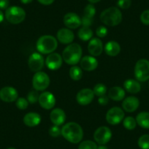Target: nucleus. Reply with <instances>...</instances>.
Instances as JSON below:
<instances>
[{"instance_id":"obj_1","label":"nucleus","mask_w":149,"mask_h":149,"mask_svg":"<svg viewBox=\"0 0 149 149\" xmlns=\"http://www.w3.org/2000/svg\"><path fill=\"white\" fill-rule=\"evenodd\" d=\"M61 135L72 143H79L84 137V131L81 126L75 122H69L61 129Z\"/></svg>"},{"instance_id":"obj_2","label":"nucleus","mask_w":149,"mask_h":149,"mask_svg":"<svg viewBox=\"0 0 149 149\" xmlns=\"http://www.w3.org/2000/svg\"><path fill=\"white\" fill-rule=\"evenodd\" d=\"M82 56V48L78 43L70 44L62 53V58L70 65H75L80 62Z\"/></svg>"},{"instance_id":"obj_3","label":"nucleus","mask_w":149,"mask_h":149,"mask_svg":"<svg viewBox=\"0 0 149 149\" xmlns=\"http://www.w3.org/2000/svg\"><path fill=\"white\" fill-rule=\"evenodd\" d=\"M100 20L105 25L115 26L122 21V13L118 8L111 7L102 12L100 14Z\"/></svg>"},{"instance_id":"obj_4","label":"nucleus","mask_w":149,"mask_h":149,"mask_svg":"<svg viewBox=\"0 0 149 149\" xmlns=\"http://www.w3.org/2000/svg\"><path fill=\"white\" fill-rule=\"evenodd\" d=\"M58 47V42L55 37L51 35H43L37 42V49L42 54H52Z\"/></svg>"},{"instance_id":"obj_5","label":"nucleus","mask_w":149,"mask_h":149,"mask_svg":"<svg viewBox=\"0 0 149 149\" xmlns=\"http://www.w3.org/2000/svg\"><path fill=\"white\" fill-rule=\"evenodd\" d=\"M5 18L12 24H18L24 21L26 18V12L23 8L18 6H12L8 8L5 11Z\"/></svg>"},{"instance_id":"obj_6","label":"nucleus","mask_w":149,"mask_h":149,"mask_svg":"<svg viewBox=\"0 0 149 149\" xmlns=\"http://www.w3.org/2000/svg\"><path fill=\"white\" fill-rule=\"evenodd\" d=\"M134 76L137 81L146 82L149 80V61L147 59H140L134 66Z\"/></svg>"},{"instance_id":"obj_7","label":"nucleus","mask_w":149,"mask_h":149,"mask_svg":"<svg viewBox=\"0 0 149 149\" xmlns=\"http://www.w3.org/2000/svg\"><path fill=\"white\" fill-rule=\"evenodd\" d=\"M50 85V78L44 72H37L32 78V86L36 91H45Z\"/></svg>"},{"instance_id":"obj_8","label":"nucleus","mask_w":149,"mask_h":149,"mask_svg":"<svg viewBox=\"0 0 149 149\" xmlns=\"http://www.w3.org/2000/svg\"><path fill=\"white\" fill-rule=\"evenodd\" d=\"M124 118V112L118 107L110 108L106 114V120L111 125L120 124Z\"/></svg>"},{"instance_id":"obj_9","label":"nucleus","mask_w":149,"mask_h":149,"mask_svg":"<svg viewBox=\"0 0 149 149\" xmlns=\"http://www.w3.org/2000/svg\"><path fill=\"white\" fill-rule=\"evenodd\" d=\"M112 132L107 127H100L96 130L94 134V139L98 144L105 145L110 140Z\"/></svg>"},{"instance_id":"obj_10","label":"nucleus","mask_w":149,"mask_h":149,"mask_svg":"<svg viewBox=\"0 0 149 149\" xmlns=\"http://www.w3.org/2000/svg\"><path fill=\"white\" fill-rule=\"evenodd\" d=\"M45 59L39 53H34L29 56L28 60V65L31 71L37 72H40L44 67Z\"/></svg>"},{"instance_id":"obj_11","label":"nucleus","mask_w":149,"mask_h":149,"mask_svg":"<svg viewBox=\"0 0 149 149\" xmlns=\"http://www.w3.org/2000/svg\"><path fill=\"white\" fill-rule=\"evenodd\" d=\"M40 105L45 110H51L55 106L56 98L52 93L49 91H45L40 94L39 100Z\"/></svg>"},{"instance_id":"obj_12","label":"nucleus","mask_w":149,"mask_h":149,"mask_svg":"<svg viewBox=\"0 0 149 149\" xmlns=\"http://www.w3.org/2000/svg\"><path fill=\"white\" fill-rule=\"evenodd\" d=\"M18 97V91L13 87L5 86L0 90V100L5 102H13L16 101Z\"/></svg>"},{"instance_id":"obj_13","label":"nucleus","mask_w":149,"mask_h":149,"mask_svg":"<svg viewBox=\"0 0 149 149\" xmlns=\"http://www.w3.org/2000/svg\"><path fill=\"white\" fill-rule=\"evenodd\" d=\"M94 94L93 90L90 88H83L78 91L76 96V100L81 105H88L93 101Z\"/></svg>"},{"instance_id":"obj_14","label":"nucleus","mask_w":149,"mask_h":149,"mask_svg":"<svg viewBox=\"0 0 149 149\" xmlns=\"http://www.w3.org/2000/svg\"><path fill=\"white\" fill-rule=\"evenodd\" d=\"M62 56L56 53H52L48 56L45 59V64L51 70H57L62 65Z\"/></svg>"},{"instance_id":"obj_15","label":"nucleus","mask_w":149,"mask_h":149,"mask_svg":"<svg viewBox=\"0 0 149 149\" xmlns=\"http://www.w3.org/2000/svg\"><path fill=\"white\" fill-rule=\"evenodd\" d=\"M64 24L67 28L74 29L81 25V18L74 13H68L64 17Z\"/></svg>"},{"instance_id":"obj_16","label":"nucleus","mask_w":149,"mask_h":149,"mask_svg":"<svg viewBox=\"0 0 149 149\" xmlns=\"http://www.w3.org/2000/svg\"><path fill=\"white\" fill-rule=\"evenodd\" d=\"M88 51L93 56L101 55L103 51V44L101 40L98 38L91 39L88 45Z\"/></svg>"},{"instance_id":"obj_17","label":"nucleus","mask_w":149,"mask_h":149,"mask_svg":"<svg viewBox=\"0 0 149 149\" xmlns=\"http://www.w3.org/2000/svg\"><path fill=\"white\" fill-rule=\"evenodd\" d=\"M74 38V33L69 29H61L57 32V39L62 44H70Z\"/></svg>"},{"instance_id":"obj_18","label":"nucleus","mask_w":149,"mask_h":149,"mask_svg":"<svg viewBox=\"0 0 149 149\" xmlns=\"http://www.w3.org/2000/svg\"><path fill=\"white\" fill-rule=\"evenodd\" d=\"M50 119L54 125L61 126L66 120V114L61 108H55L50 113Z\"/></svg>"},{"instance_id":"obj_19","label":"nucleus","mask_w":149,"mask_h":149,"mask_svg":"<svg viewBox=\"0 0 149 149\" xmlns=\"http://www.w3.org/2000/svg\"><path fill=\"white\" fill-rule=\"evenodd\" d=\"M140 101L135 97H128L123 101L122 107L126 112L133 113L139 107Z\"/></svg>"},{"instance_id":"obj_20","label":"nucleus","mask_w":149,"mask_h":149,"mask_svg":"<svg viewBox=\"0 0 149 149\" xmlns=\"http://www.w3.org/2000/svg\"><path fill=\"white\" fill-rule=\"evenodd\" d=\"M81 67L86 71H93L98 67V61L94 57L86 56L81 59Z\"/></svg>"},{"instance_id":"obj_21","label":"nucleus","mask_w":149,"mask_h":149,"mask_svg":"<svg viewBox=\"0 0 149 149\" xmlns=\"http://www.w3.org/2000/svg\"><path fill=\"white\" fill-rule=\"evenodd\" d=\"M41 116L37 113H28L24 117V123L29 127H34L40 124Z\"/></svg>"},{"instance_id":"obj_22","label":"nucleus","mask_w":149,"mask_h":149,"mask_svg":"<svg viewBox=\"0 0 149 149\" xmlns=\"http://www.w3.org/2000/svg\"><path fill=\"white\" fill-rule=\"evenodd\" d=\"M108 97L113 101H121L125 97V91L119 86L112 87L108 91Z\"/></svg>"},{"instance_id":"obj_23","label":"nucleus","mask_w":149,"mask_h":149,"mask_svg":"<svg viewBox=\"0 0 149 149\" xmlns=\"http://www.w3.org/2000/svg\"><path fill=\"white\" fill-rule=\"evenodd\" d=\"M124 86L126 91L130 94H137L141 90V86H140V83L136 80H127L124 83Z\"/></svg>"},{"instance_id":"obj_24","label":"nucleus","mask_w":149,"mask_h":149,"mask_svg":"<svg viewBox=\"0 0 149 149\" xmlns=\"http://www.w3.org/2000/svg\"><path fill=\"white\" fill-rule=\"evenodd\" d=\"M104 51L106 54L110 56H116L121 51V46L116 41H110L106 43L104 46Z\"/></svg>"},{"instance_id":"obj_25","label":"nucleus","mask_w":149,"mask_h":149,"mask_svg":"<svg viewBox=\"0 0 149 149\" xmlns=\"http://www.w3.org/2000/svg\"><path fill=\"white\" fill-rule=\"evenodd\" d=\"M137 124L140 127L146 130H149V113L148 112H141L137 114L136 117Z\"/></svg>"},{"instance_id":"obj_26","label":"nucleus","mask_w":149,"mask_h":149,"mask_svg":"<svg viewBox=\"0 0 149 149\" xmlns=\"http://www.w3.org/2000/svg\"><path fill=\"white\" fill-rule=\"evenodd\" d=\"M78 37L83 41H88L91 39L93 36V31L89 27L83 26L78 31Z\"/></svg>"},{"instance_id":"obj_27","label":"nucleus","mask_w":149,"mask_h":149,"mask_svg":"<svg viewBox=\"0 0 149 149\" xmlns=\"http://www.w3.org/2000/svg\"><path fill=\"white\" fill-rule=\"evenodd\" d=\"M70 76L73 81H78L81 79L83 75V72L82 70L78 66H72L71 68L70 69Z\"/></svg>"},{"instance_id":"obj_28","label":"nucleus","mask_w":149,"mask_h":149,"mask_svg":"<svg viewBox=\"0 0 149 149\" xmlns=\"http://www.w3.org/2000/svg\"><path fill=\"white\" fill-rule=\"evenodd\" d=\"M123 125H124V128L127 130H133L135 129L136 126H137V121L133 117L128 116L124 118V121H123Z\"/></svg>"},{"instance_id":"obj_29","label":"nucleus","mask_w":149,"mask_h":149,"mask_svg":"<svg viewBox=\"0 0 149 149\" xmlns=\"http://www.w3.org/2000/svg\"><path fill=\"white\" fill-rule=\"evenodd\" d=\"M138 146L141 149H149V134H143L137 141Z\"/></svg>"},{"instance_id":"obj_30","label":"nucleus","mask_w":149,"mask_h":149,"mask_svg":"<svg viewBox=\"0 0 149 149\" xmlns=\"http://www.w3.org/2000/svg\"><path fill=\"white\" fill-rule=\"evenodd\" d=\"M93 91H94V95L97 96V97H102L103 95H105L106 92H107V88L104 84H98L94 87Z\"/></svg>"},{"instance_id":"obj_31","label":"nucleus","mask_w":149,"mask_h":149,"mask_svg":"<svg viewBox=\"0 0 149 149\" xmlns=\"http://www.w3.org/2000/svg\"><path fill=\"white\" fill-rule=\"evenodd\" d=\"M97 143L91 140H85L80 143L78 149H97Z\"/></svg>"},{"instance_id":"obj_32","label":"nucleus","mask_w":149,"mask_h":149,"mask_svg":"<svg viewBox=\"0 0 149 149\" xmlns=\"http://www.w3.org/2000/svg\"><path fill=\"white\" fill-rule=\"evenodd\" d=\"M95 13L96 9L94 5H91V4L86 5V8H84V16H86L89 18H93L94 15H95Z\"/></svg>"},{"instance_id":"obj_33","label":"nucleus","mask_w":149,"mask_h":149,"mask_svg":"<svg viewBox=\"0 0 149 149\" xmlns=\"http://www.w3.org/2000/svg\"><path fill=\"white\" fill-rule=\"evenodd\" d=\"M40 94L37 91H31L27 94V100L30 104H35L39 100Z\"/></svg>"},{"instance_id":"obj_34","label":"nucleus","mask_w":149,"mask_h":149,"mask_svg":"<svg viewBox=\"0 0 149 149\" xmlns=\"http://www.w3.org/2000/svg\"><path fill=\"white\" fill-rule=\"evenodd\" d=\"M15 105L20 110H26L29 106V102L26 99L24 98V97H20V98L17 99Z\"/></svg>"},{"instance_id":"obj_35","label":"nucleus","mask_w":149,"mask_h":149,"mask_svg":"<svg viewBox=\"0 0 149 149\" xmlns=\"http://www.w3.org/2000/svg\"><path fill=\"white\" fill-rule=\"evenodd\" d=\"M49 134L53 137H57L61 134V130L58 127V126L54 125L49 129Z\"/></svg>"},{"instance_id":"obj_36","label":"nucleus","mask_w":149,"mask_h":149,"mask_svg":"<svg viewBox=\"0 0 149 149\" xmlns=\"http://www.w3.org/2000/svg\"><path fill=\"white\" fill-rule=\"evenodd\" d=\"M131 0H118V2H117V5H118V8L123 10L128 9L131 6Z\"/></svg>"},{"instance_id":"obj_37","label":"nucleus","mask_w":149,"mask_h":149,"mask_svg":"<svg viewBox=\"0 0 149 149\" xmlns=\"http://www.w3.org/2000/svg\"><path fill=\"white\" fill-rule=\"evenodd\" d=\"M140 21L145 25H149V10L143 11L140 15Z\"/></svg>"},{"instance_id":"obj_38","label":"nucleus","mask_w":149,"mask_h":149,"mask_svg":"<svg viewBox=\"0 0 149 149\" xmlns=\"http://www.w3.org/2000/svg\"><path fill=\"white\" fill-rule=\"evenodd\" d=\"M107 29L106 27L103 26H101L99 27L97 30H96V34L99 37H104L107 34Z\"/></svg>"},{"instance_id":"obj_39","label":"nucleus","mask_w":149,"mask_h":149,"mask_svg":"<svg viewBox=\"0 0 149 149\" xmlns=\"http://www.w3.org/2000/svg\"><path fill=\"white\" fill-rule=\"evenodd\" d=\"M93 24V18H87L86 16H83L81 18V25L83 26H87L89 27L90 26L92 25Z\"/></svg>"},{"instance_id":"obj_40","label":"nucleus","mask_w":149,"mask_h":149,"mask_svg":"<svg viewBox=\"0 0 149 149\" xmlns=\"http://www.w3.org/2000/svg\"><path fill=\"white\" fill-rule=\"evenodd\" d=\"M109 97L108 96H106V95H103L102 97H100V98L98 99V102L100 103V105H106L109 102Z\"/></svg>"},{"instance_id":"obj_41","label":"nucleus","mask_w":149,"mask_h":149,"mask_svg":"<svg viewBox=\"0 0 149 149\" xmlns=\"http://www.w3.org/2000/svg\"><path fill=\"white\" fill-rule=\"evenodd\" d=\"M9 0H0V10H7L9 7Z\"/></svg>"},{"instance_id":"obj_42","label":"nucleus","mask_w":149,"mask_h":149,"mask_svg":"<svg viewBox=\"0 0 149 149\" xmlns=\"http://www.w3.org/2000/svg\"><path fill=\"white\" fill-rule=\"evenodd\" d=\"M37 2L43 5H50L54 3V0H37Z\"/></svg>"},{"instance_id":"obj_43","label":"nucleus","mask_w":149,"mask_h":149,"mask_svg":"<svg viewBox=\"0 0 149 149\" xmlns=\"http://www.w3.org/2000/svg\"><path fill=\"white\" fill-rule=\"evenodd\" d=\"M21 3L24 4V5H26V4L31 3V2H33V0H20Z\"/></svg>"},{"instance_id":"obj_44","label":"nucleus","mask_w":149,"mask_h":149,"mask_svg":"<svg viewBox=\"0 0 149 149\" xmlns=\"http://www.w3.org/2000/svg\"><path fill=\"white\" fill-rule=\"evenodd\" d=\"M4 18H5V16H4L3 13H2V10H0V23H2V21H3Z\"/></svg>"},{"instance_id":"obj_45","label":"nucleus","mask_w":149,"mask_h":149,"mask_svg":"<svg viewBox=\"0 0 149 149\" xmlns=\"http://www.w3.org/2000/svg\"><path fill=\"white\" fill-rule=\"evenodd\" d=\"M97 149H107V148L104 145H100V146L97 147Z\"/></svg>"},{"instance_id":"obj_46","label":"nucleus","mask_w":149,"mask_h":149,"mask_svg":"<svg viewBox=\"0 0 149 149\" xmlns=\"http://www.w3.org/2000/svg\"><path fill=\"white\" fill-rule=\"evenodd\" d=\"M88 1L89 2H91V3L94 4V3H97V2H100L101 0H88Z\"/></svg>"},{"instance_id":"obj_47","label":"nucleus","mask_w":149,"mask_h":149,"mask_svg":"<svg viewBox=\"0 0 149 149\" xmlns=\"http://www.w3.org/2000/svg\"><path fill=\"white\" fill-rule=\"evenodd\" d=\"M8 149H15V148H8Z\"/></svg>"},{"instance_id":"obj_48","label":"nucleus","mask_w":149,"mask_h":149,"mask_svg":"<svg viewBox=\"0 0 149 149\" xmlns=\"http://www.w3.org/2000/svg\"><path fill=\"white\" fill-rule=\"evenodd\" d=\"M148 85H149V83H148Z\"/></svg>"}]
</instances>
